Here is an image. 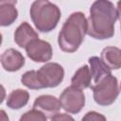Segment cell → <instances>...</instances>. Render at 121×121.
Returning a JSON list of instances; mask_svg holds the SVG:
<instances>
[{
    "label": "cell",
    "instance_id": "obj_21",
    "mask_svg": "<svg viewBox=\"0 0 121 121\" xmlns=\"http://www.w3.org/2000/svg\"><path fill=\"white\" fill-rule=\"evenodd\" d=\"M0 113H1V120L2 121H9V117L6 114V112H5L4 110H1L0 111Z\"/></svg>",
    "mask_w": 121,
    "mask_h": 121
},
{
    "label": "cell",
    "instance_id": "obj_15",
    "mask_svg": "<svg viewBox=\"0 0 121 121\" xmlns=\"http://www.w3.org/2000/svg\"><path fill=\"white\" fill-rule=\"evenodd\" d=\"M29 100V94L23 89H16L10 92L7 97V106L11 110H19L25 107Z\"/></svg>",
    "mask_w": 121,
    "mask_h": 121
},
{
    "label": "cell",
    "instance_id": "obj_2",
    "mask_svg": "<svg viewBox=\"0 0 121 121\" xmlns=\"http://www.w3.org/2000/svg\"><path fill=\"white\" fill-rule=\"evenodd\" d=\"M87 19L80 11L73 12L65 20L58 36L59 47L67 53L76 52L87 34Z\"/></svg>",
    "mask_w": 121,
    "mask_h": 121
},
{
    "label": "cell",
    "instance_id": "obj_22",
    "mask_svg": "<svg viewBox=\"0 0 121 121\" xmlns=\"http://www.w3.org/2000/svg\"><path fill=\"white\" fill-rule=\"evenodd\" d=\"M119 90L121 91V83H120V87H119Z\"/></svg>",
    "mask_w": 121,
    "mask_h": 121
},
{
    "label": "cell",
    "instance_id": "obj_14",
    "mask_svg": "<svg viewBox=\"0 0 121 121\" xmlns=\"http://www.w3.org/2000/svg\"><path fill=\"white\" fill-rule=\"evenodd\" d=\"M92 79L93 78L90 67L88 65H83L79 67L72 77L71 85L78 89L84 90L92 86Z\"/></svg>",
    "mask_w": 121,
    "mask_h": 121
},
{
    "label": "cell",
    "instance_id": "obj_5",
    "mask_svg": "<svg viewBox=\"0 0 121 121\" xmlns=\"http://www.w3.org/2000/svg\"><path fill=\"white\" fill-rule=\"evenodd\" d=\"M61 108L68 113H78L85 105V95L82 90L74 86L66 87L60 95Z\"/></svg>",
    "mask_w": 121,
    "mask_h": 121
},
{
    "label": "cell",
    "instance_id": "obj_11",
    "mask_svg": "<svg viewBox=\"0 0 121 121\" xmlns=\"http://www.w3.org/2000/svg\"><path fill=\"white\" fill-rule=\"evenodd\" d=\"M100 60L110 70H117L121 68V49L115 46H106L100 53Z\"/></svg>",
    "mask_w": 121,
    "mask_h": 121
},
{
    "label": "cell",
    "instance_id": "obj_9",
    "mask_svg": "<svg viewBox=\"0 0 121 121\" xmlns=\"http://www.w3.org/2000/svg\"><path fill=\"white\" fill-rule=\"evenodd\" d=\"M2 67L8 72H15L25 65V57L14 48H9L1 55Z\"/></svg>",
    "mask_w": 121,
    "mask_h": 121
},
{
    "label": "cell",
    "instance_id": "obj_7",
    "mask_svg": "<svg viewBox=\"0 0 121 121\" xmlns=\"http://www.w3.org/2000/svg\"><path fill=\"white\" fill-rule=\"evenodd\" d=\"M27 57L35 62H47L53 56L51 44L41 39H36L30 42L26 46Z\"/></svg>",
    "mask_w": 121,
    "mask_h": 121
},
{
    "label": "cell",
    "instance_id": "obj_6",
    "mask_svg": "<svg viewBox=\"0 0 121 121\" xmlns=\"http://www.w3.org/2000/svg\"><path fill=\"white\" fill-rule=\"evenodd\" d=\"M37 73L43 88H55L61 83L64 78L63 67L57 62H46Z\"/></svg>",
    "mask_w": 121,
    "mask_h": 121
},
{
    "label": "cell",
    "instance_id": "obj_10",
    "mask_svg": "<svg viewBox=\"0 0 121 121\" xmlns=\"http://www.w3.org/2000/svg\"><path fill=\"white\" fill-rule=\"evenodd\" d=\"M36 39H39V35L27 22H23L15 29L14 42L19 47L26 48L30 42Z\"/></svg>",
    "mask_w": 121,
    "mask_h": 121
},
{
    "label": "cell",
    "instance_id": "obj_19",
    "mask_svg": "<svg viewBox=\"0 0 121 121\" xmlns=\"http://www.w3.org/2000/svg\"><path fill=\"white\" fill-rule=\"evenodd\" d=\"M50 121H75V119L68 113H57L50 118Z\"/></svg>",
    "mask_w": 121,
    "mask_h": 121
},
{
    "label": "cell",
    "instance_id": "obj_17",
    "mask_svg": "<svg viewBox=\"0 0 121 121\" xmlns=\"http://www.w3.org/2000/svg\"><path fill=\"white\" fill-rule=\"evenodd\" d=\"M19 121H47V117L42 112L32 109L23 113Z\"/></svg>",
    "mask_w": 121,
    "mask_h": 121
},
{
    "label": "cell",
    "instance_id": "obj_1",
    "mask_svg": "<svg viewBox=\"0 0 121 121\" xmlns=\"http://www.w3.org/2000/svg\"><path fill=\"white\" fill-rule=\"evenodd\" d=\"M118 19L116 8L108 0L95 1L87 19V35L96 40L110 39L114 35V24Z\"/></svg>",
    "mask_w": 121,
    "mask_h": 121
},
{
    "label": "cell",
    "instance_id": "obj_13",
    "mask_svg": "<svg viewBox=\"0 0 121 121\" xmlns=\"http://www.w3.org/2000/svg\"><path fill=\"white\" fill-rule=\"evenodd\" d=\"M88 62L90 64V71L92 74V78L94 80V84H97L99 81H101L104 78L111 75V70L101 61L100 58L96 56L90 57L88 59Z\"/></svg>",
    "mask_w": 121,
    "mask_h": 121
},
{
    "label": "cell",
    "instance_id": "obj_8",
    "mask_svg": "<svg viewBox=\"0 0 121 121\" xmlns=\"http://www.w3.org/2000/svg\"><path fill=\"white\" fill-rule=\"evenodd\" d=\"M60 108V99L51 95H42L38 96L33 103V109L42 112L47 118H52L59 113Z\"/></svg>",
    "mask_w": 121,
    "mask_h": 121
},
{
    "label": "cell",
    "instance_id": "obj_3",
    "mask_svg": "<svg viewBox=\"0 0 121 121\" xmlns=\"http://www.w3.org/2000/svg\"><path fill=\"white\" fill-rule=\"evenodd\" d=\"M29 14L37 30L47 33L56 28L61 12L56 4L48 0H36L30 6Z\"/></svg>",
    "mask_w": 121,
    "mask_h": 121
},
{
    "label": "cell",
    "instance_id": "obj_12",
    "mask_svg": "<svg viewBox=\"0 0 121 121\" xmlns=\"http://www.w3.org/2000/svg\"><path fill=\"white\" fill-rule=\"evenodd\" d=\"M17 1H1L0 2V26H8L12 25L17 17L18 10L16 9Z\"/></svg>",
    "mask_w": 121,
    "mask_h": 121
},
{
    "label": "cell",
    "instance_id": "obj_20",
    "mask_svg": "<svg viewBox=\"0 0 121 121\" xmlns=\"http://www.w3.org/2000/svg\"><path fill=\"white\" fill-rule=\"evenodd\" d=\"M116 5H117V8H116V11H117L118 19L121 21V1H118Z\"/></svg>",
    "mask_w": 121,
    "mask_h": 121
},
{
    "label": "cell",
    "instance_id": "obj_4",
    "mask_svg": "<svg viewBox=\"0 0 121 121\" xmlns=\"http://www.w3.org/2000/svg\"><path fill=\"white\" fill-rule=\"evenodd\" d=\"M93 91V97L96 104L100 106H110L117 98L119 95V87L117 78L112 74L104 78L97 84L90 87Z\"/></svg>",
    "mask_w": 121,
    "mask_h": 121
},
{
    "label": "cell",
    "instance_id": "obj_16",
    "mask_svg": "<svg viewBox=\"0 0 121 121\" xmlns=\"http://www.w3.org/2000/svg\"><path fill=\"white\" fill-rule=\"evenodd\" d=\"M21 82L26 88L31 89V90L43 89V87L38 78V73L35 70H30V71H27L25 74H23V76L21 78Z\"/></svg>",
    "mask_w": 121,
    "mask_h": 121
},
{
    "label": "cell",
    "instance_id": "obj_18",
    "mask_svg": "<svg viewBox=\"0 0 121 121\" xmlns=\"http://www.w3.org/2000/svg\"><path fill=\"white\" fill-rule=\"evenodd\" d=\"M81 121H107V119L102 113L91 111L85 113V115L81 118Z\"/></svg>",
    "mask_w": 121,
    "mask_h": 121
}]
</instances>
